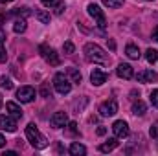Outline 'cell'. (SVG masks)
Wrapping results in <instances>:
<instances>
[{"label": "cell", "mask_w": 158, "mask_h": 156, "mask_svg": "<svg viewBox=\"0 0 158 156\" xmlns=\"http://www.w3.org/2000/svg\"><path fill=\"white\" fill-rule=\"evenodd\" d=\"M83 51H85L86 61H90V63L103 64V63H107V61H109V55L105 53V50H103L101 46L94 44V42H86V44H85V48H83Z\"/></svg>", "instance_id": "1"}, {"label": "cell", "mask_w": 158, "mask_h": 156, "mask_svg": "<svg viewBox=\"0 0 158 156\" xmlns=\"http://www.w3.org/2000/svg\"><path fill=\"white\" fill-rule=\"evenodd\" d=\"M26 138H28V142L35 147V149H44L48 143H46V138L42 136L39 132V129L33 125V123H30L28 127H26Z\"/></svg>", "instance_id": "2"}, {"label": "cell", "mask_w": 158, "mask_h": 156, "mask_svg": "<svg viewBox=\"0 0 158 156\" xmlns=\"http://www.w3.org/2000/svg\"><path fill=\"white\" fill-rule=\"evenodd\" d=\"M53 86H55V90L59 92V94H70V90H72V81L66 77L63 72H59V74H55L53 76Z\"/></svg>", "instance_id": "3"}, {"label": "cell", "mask_w": 158, "mask_h": 156, "mask_svg": "<svg viewBox=\"0 0 158 156\" xmlns=\"http://www.w3.org/2000/svg\"><path fill=\"white\" fill-rule=\"evenodd\" d=\"M88 15L96 20V24H98V28L99 30H105L107 28V18H105V13H103V9L99 7V6H96V4H88Z\"/></svg>", "instance_id": "4"}, {"label": "cell", "mask_w": 158, "mask_h": 156, "mask_svg": "<svg viewBox=\"0 0 158 156\" xmlns=\"http://www.w3.org/2000/svg\"><path fill=\"white\" fill-rule=\"evenodd\" d=\"M39 51H40V55H42V59H44L46 63H50L52 66H59L61 59H59V55H57V51H55L53 48H50V46H46V44H40Z\"/></svg>", "instance_id": "5"}, {"label": "cell", "mask_w": 158, "mask_h": 156, "mask_svg": "<svg viewBox=\"0 0 158 156\" xmlns=\"http://www.w3.org/2000/svg\"><path fill=\"white\" fill-rule=\"evenodd\" d=\"M118 112V103H116V99H107V101H103L101 105H99V114L103 117H110L114 116Z\"/></svg>", "instance_id": "6"}, {"label": "cell", "mask_w": 158, "mask_h": 156, "mask_svg": "<svg viewBox=\"0 0 158 156\" xmlns=\"http://www.w3.org/2000/svg\"><path fill=\"white\" fill-rule=\"evenodd\" d=\"M17 99L20 103H31L35 99V88L33 86H20L17 90Z\"/></svg>", "instance_id": "7"}, {"label": "cell", "mask_w": 158, "mask_h": 156, "mask_svg": "<svg viewBox=\"0 0 158 156\" xmlns=\"http://www.w3.org/2000/svg\"><path fill=\"white\" fill-rule=\"evenodd\" d=\"M112 132H114V136H116V138H127L131 130H129L127 121L118 119V121H114V125H112Z\"/></svg>", "instance_id": "8"}, {"label": "cell", "mask_w": 158, "mask_h": 156, "mask_svg": "<svg viewBox=\"0 0 158 156\" xmlns=\"http://www.w3.org/2000/svg\"><path fill=\"white\" fill-rule=\"evenodd\" d=\"M0 129L7 130V132H15L17 130V121L13 116H0Z\"/></svg>", "instance_id": "9"}, {"label": "cell", "mask_w": 158, "mask_h": 156, "mask_svg": "<svg viewBox=\"0 0 158 156\" xmlns=\"http://www.w3.org/2000/svg\"><path fill=\"white\" fill-rule=\"evenodd\" d=\"M107 77H109V76H107L103 70H99V68H94L92 74H90V81H92L94 86H101L103 83H107Z\"/></svg>", "instance_id": "10"}, {"label": "cell", "mask_w": 158, "mask_h": 156, "mask_svg": "<svg viewBox=\"0 0 158 156\" xmlns=\"http://www.w3.org/2000/svg\"><path fill=\"white\" fill-rule=\"evenodd\" d=\"M50 123H52V127L53 129H63L66 123H68V116H66V112H55L52 119H50Z\"/></svg>", "instance_id": "11"}, {"label": "cell", "mask_w": 158, "mask_h": 156, "mask_svg": "<svg viewBox=\"0 0 158 156\" xmlns=\"http://www.w3.org/2000/svg\"><path fill=\"white\" fill-rule=\"evenodd\" d=\"M116 74H118L121 79H132L134 70H132V66H131V64L121 63V64H118V68H116Z\"/></svg>", "instance_id": "12"}, {"label": "cell", "mask_w": 158, "mask_h": 156, "mask_svg": "<svg viewBox=\"0 0 158 156\" xmlns=\"http://www.w3.org/2000/svg\"><path fill=\"white\" fill-rule=\"evenodd\" d=\"M136 79H138V83H155L158 79V76L153 70H143V72H138Z\"/></svg>", "instance_id": "13"}, {"label": "cell", "mask_w": 158, "mask_h": 156, "mask_svg": "<svg viewBox=\"0 0 158 156\" xmlns=\"http://www.w3.org/2000/svg\"><path fill=\"white\" fill-rule=\"evenodd\" d=\"M6 110L9 112V116H13L15 119H20V117H22L20 107H19L17 103H13V101H7V103H6Z\"/></svg>", "instance_id": "14"}, {"label": "cell", "mask_w": 158, "mask_h": 156, "mask_svg": "<svg viewBox=\"0 0 158 156\" xmlns=\"http://www.w3.org/2000/svg\"><path fill=\"white\" fill-rule=\"evenodd\" d=\"M116 147H118V138H110L109 142H105V143L99 145V151H101V153H110V151H114Z\"/></svg>", "instance_id": "15"}, {"label": "cell", "mask_w": 158, "mask_h": 156, "mask_svg": "<svg viewBox=\"0 0 158 156\" xmlns=\"http://www.w3.org/2000/svg\"><path fill=\"white\" fill-rule=\"evenodd\" d=\"M145 112H147V105H145L143 101H140V99L134 101V105H132V114H134V116H143Z\"/></svg>", "instance_id": "16"}, {"label": "cell", "mask_w": 158, "mask_h": 156, "mask_svg": "<svg viewBox=\"0 0 158 156\" xmlns=\"http://www.w3.org/2000/svg\"><path fill=\"white\" fill-rule=\"evenodd\" d=\"M70 154H72V156H85V154H86V147L76 142V143H72V145H70Z\"/></svg>", "instance_id": "17"}, {"label": "cell", "mask_w": 158, "mask_h": 156, "mask_svg": "<svg viewBox=\"0 0 158 156\" xmlns=\"http://www.w3.org/2000/svg\"><path fill=\"white\" fill-rule=\"evenodd\" d=\"M125 53H127V57L129 59H140V50H138V46H134V44H127V48H125Z\"/></svg>", "instance_id": "18"}, {"label": "cell", "mask_w": 158, "mask_h": 156, "mask_svg": "<svg viewBox=\"0 0 158 156\" xmlns=\"http://www.w3.org/2000/svg\"><path fill=\"white\" fill-rule=\"evenodd\" d=\"M13 31H15V33H24V31H26V18L17 17L15 24H13Z\"/></svg>", "instance_id": "19"}, {"label": "cell", "mask_w": 158, "mask_h": 156, "mask_svg": "<svg viewBox=\"0 0 158 156\" xmlns=\"http://www.w3.org/2000/svg\"><path fill=\"white\" fill-rule=\"evenodd\" d=\"M66 72H68V76H70V79H72V83H81V72H79L77 68H74V66H70V68H68V70H66Z\"/></svg>", "instance_id": "20"}, {"label": "cell", "mask_w": 158, "mask_h": 156, "mask_svg": "<svg viewBox=\"0 0 158 156\" xmlns=\"http://www.w3.org/2000/svg\"><path fill=\"white\" fill-rule=\"evenodd\" d=\"M13 15H15V17H22V18H26V17L31 15V9H30V7H17V9L13 11Z\"/></svg>", "instance_id": "21"}, {"label": "cell", "mask_w": 158, "mask_h": 156, "mask_svg": "<svg viewBox=\"0 0 158 156\" xmlns=\"http://www.w3.org/2000/svg\"><path fill=\"white\" fill-rule=\"evenodd\" d=\"M145 59H147L149 63H156L158 61V51L155 48H149V50L145 51Z\"/></svg>", "instance_id": "22"}, {"label": "cell", "mask_w": 158, "mask_h": 156, "mask_svg": "<svg viewBox=\"0 0 158 156\" xmlns=\"http://www.w3.org/2000/svg\"><path fill=\"white\" fill-rule=\"evenodd\" d=\"M35 17L39 18L42 24H48V22H50V15H48L44 9H37V11H35Z\"/></svg>", "instance_id": "23"}, {"label": "cell", "mask_w": 158, "mask_h": 156, "mask_svg": "<svg viewBox=\"0 0 158 156\" xmlns=\"http://www.w3.org/2000/svg\"><path fill=\"white\" fill-rule=\"evenodd\" d=\"M7 61V53H6V42L4 37H0V63H6Z\"/></svg>", "instance_id": "24"}, {"label": "cell", "mask_w": 158, "mask_h": 156, "mask_svg": "<svg viewBox=\"0 0 158 156\" xmlns=\"http://www.w3.org/2000/svg\"><path fill=\"white\" fill-rule=\"evenodd\" d=\"M0 86H2V88H6V90H11V88H13V83H11V79H9V77L2 76V77H0Z\"/></svg>", "instance_id": "25"}, {"label": "cell", "mask_w": 158, "mask_h": 156, "mask_svg": "<svg viewBox=\"0 0 158 156\" xmlns=\"http://www.w3.org/2000/svg\"><path fill=\"white\" fill-rule=\"evenodd\" d=\"M107 7H119V6H123V0H101Z\"/></svg>", "instance_id": "26"}, {"label": "cell", "mask_w": 158, "mask_h": 156, "mask_svg": "<svg viewBox=\"0 0 158 156\" xmlns=\"http://www.w3.org/2000/svg\"><path fill=\"white\" fill-rule=\"evenodd\" d=\"M74 50H76V46L70 42V40H66L64 44H63V51L66 53V55H70V53H74Z\"/></svg>", "instance_id": "27"}, {"label": "cell", "mask_w": 158, "mask_h": 156, "mask_svg": "<svg viewBox=\"0 0 158 156\" xmlns=\"http://www.w3.org/2000/svg\"><path fill=\"white\" fill-rule=\"evenodd\" d=\"M64 9H66V6H64V2H57V4L53 6V13H55V15H61V13H63Z\"/></svg>", "instance_id": "28"}, {"label": "cell", "mask_w": 158, "mask_h": 156, "mask_svg": "<svg viewBox=\"0 0 158 156\" xmlns=\"http://www.w3.org/2000/svg\"><path fill=\"white\" fill-rule=\"evenodd\" d=\"M40 96H42V97H52V92H50V86H48L46 83H44V84L40 86Z\"/></svg>", "instance_id": "29"}, {"label": "cell", "mask_w": 158, "mask_h": 156, "mask_svg": "<svg viewBox=\"0 0 158 156\" xmlns=\"http://www.w3.org/2000/svg\"><path fill=\"white\" fill-rule=\"evenodd\" d=\"M149 99H151V105H153V107H156V109H158V90H153V92H151Z\"/></svg>", "instance_id": "30"}, {"label": "cell", "mask_w": 158, "mask_h": 156, "mask_svg": "<svg viewBox=\"0 0 158 156\" xmlns=\"http://www.w3.org/2000/svg\"><path fill=\"white\" fill-rule=\"evenodd\" d=\"M68 130H70L72 134H77L79 132L77 130V123H76V121H70V123H68Z\"/></svg>", "instance_id": "31"}, {"label": "cell", "mask_w": 158, "mask_h": 156, "mask_svg": "<svg viewBox=\"0 0 158 156\" xmlns=\"http://www.w3.org/2000/svg\"><path fill=\"white\" fill-rule=\"evenodd\" d=\"M149 134H151V138H158V121L151 127V130H149Z\"/></svg>", "instance_id": "32"}, {"label": "cell", "mask_w": 158, "mask_h": 156, "mask_svg": "<svg viewBox=\"0 0 158 156\" xmlns=\"http://www.w3.org/2000/svg\"><path fill=\"white\" fill-rule=\"evenodd\" d=\"M40 2H42V4H44L46 7H53V6H55V4H57L59 0H40Z\"/></svg>", "instance_id": "33"}, {"label": "cell", "mask_w": 158, "mask_h": 156, "mask_svg": "<svg viewBox=\"0 0 158 156\" xmlns=\"http://www.w3.org/2000/svg\"><path fill=\"white\" fill-rule=\"evenodd\" d=\"M6 17H7L6 13H2V15H0V30L4 28V22H6Z\"/></svg>", "instance_id": "34"}, {"label": "cell", "mask_w": 158, "mask_h": 156, "mask_svg": "<svg viewBox=\"0 0 158 156\" xmlns=\"http://www.w3.org/2000/svg\"><path fill=\"white\" fill-rule=\"evenodd\" d=\"M151 39H153V40H158V28H155V31H153V35H151Z\"/></svg>", "instance_id": "35"}, {"label": "cell", "mask_w": 158, "mask_h": 156, "mask_svg": "<svg viewBox=\"0 0 158 156\" xmlns=\"http://www.w3.org/2000/svg\"><path fill=\"white\" fill-rule=\"evenodd\" d=\"M105 132H107V129H105V127H99V129H98V134H99V136H103Z\"/></svg>", "instance_id": "36"}, {"label": "cell", "mask_w": 158, "mask_h": 156, "mask_svg": "<svg viewBox=\"0 0 158 156\" xmlns=\"http://www.w3.org/2000/svg\"><path fill=\"white\" fill-rule=\"evenodd\" d=\"M4 145H6V138H4V136H2V134H0V149H2V147H4Z\"/></svg>", "instance_id": "37"}, {"label": "cell", "mask_w": 158, "mask_h": 156, "mask_svg": "<svg viewBox=\"0 0 158 156\" xmlns=\"http://www.w3.org/2000/svg\"><path fill=\"white\" fill-rule=\"evenodd\" d=\"M4 156H17L15 151H7V153H4Z\"/></svg>", "instance_id": "38"}, {"label": "cell", "mask_w": 158, "mask_h": 156, "mask_svg": "<svg viewBox=\"0 0 158 156\" xmlns=\"http://www.w3.org/2000/svg\"><path fill=\"white\" fill-rule=\"evenodd\" d=\"M109 48H110V50H114V48H116V44H114V40H109Z\"/></svg>", "instance_id": "39"}, {"label": "cell", "mask_w": 158, "mask_h": 156, "mask_svg": "<svg viewBox=\"0 0 158 156\" xmlns=\"http://www.w3.org/2000/svg\"><path fill=\"white\" fill-rule=\"evenodd\" d=\"M7 2H13V0H0V4H7Z\"/></svg>", "instance_id": "40"}, {"label": "cell", "mask_w": 158, "mask_h": 156, "mask_svg": "<svg viewBox=\"0 0 158 156\" xmlns=\"http://www.w3.org/2000/svg\"><path fill=\"white\" fill-rule=\"evenodd\" d=\"M0 105H2V101H0Z\"/></svg>", "instance_id": "41"}, {"label": "cell", "mask_w": 158, "mask_h": 156, "mask_svg": "<svg viewBox=\"0 0 158 156\" xmlns=\"http://www.w3.org/2000/svg\"><path fill=\"white\" fill-rule=\"evenodd\" d=\"M147 2H149V0H147Z\"/></svg>", "instance_id": "42"}, {"label": "cell", "mask_w": 158, "mask_h": 156, "mask_svg": "<svg viewBox=\"0 0 158 156\" xmlns=\"http://www.w3.org/2000/svg\"><path fill=\"white\" fill-rule=\"evenodd\" d=\"M156 140H158V138H156Z\"/></svg>", "instance_id": "43"}]
</instances>
